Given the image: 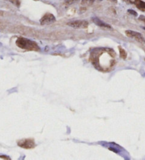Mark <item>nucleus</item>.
<instances>
[{
    "mask_svg": "<svg viewBox=\"0 0 145 160\" xmlns=\"http://www.w3.org/2000/svg\"><path fill=\"white\" fill-rule=\"evenodd\" d=\"M128 11L129 14H130L134 16H137V13L136 11H134V10L128 9V11Z\"/></svg>",
    "mask_w": 145,
    "mask_h": 160,
    "instance_id": "nucleus-12",
    "label": "nucleus"
},
{
    "mask_svg": "<svg viewBox=\"0 0 145 160\" xmlns=\"http://www.w3.org/2000/svg\"><path fill=\"white\" fill-rule=\"evenodd\" d=\"M143 29H144V30H145V27H144V28H143Z\"/></svg>",
    "mask_w": 145,
    "mask_h": 160,
    "instance_id": "nucleus-17",
    "label": "nucleus"
},
{
    "mask_svg": "<svg viewBox=\"0 0 145 160\" xmlns=\"http://www.w3.org/2000/svg\"><path fill=\"white\" fill-rule=\"evenodd\" d=\"M137 6L140 9H145V2L141 1V0H137V2L135 3Z\"/></svg>",
    "mask_w": 145,
    "mask_h": 160,
    "instance_id": "nucleus-7",
    "label": "nucleus"
},
{
    "mask_svg": "<svg viewBox=\"0 0 145 160\" xmlns=\"http://www.w3.org/2000/svg\"><path fill=\"white\" fill-rule=\"evenodd\" d=\"M94 1V0H81V4L84 6H90Z\"/></svg>",
    "mask_w": 145,
    "mask_h": 160,
    "instance_id": "nucleus-8",
    "label": "nucleus"
},
{
    "mask_svg": "<svg viewBox=\"0 0 145 160\" xmlns=\"http://www.w3.org/2000/svg\"><path fill=\"white\" fill-rule=\"evenodd\" d=\"M7 1H9L11 3H12L14 5H15L16 6H18V7H19L21 4L20 1H19V0H7Z\"/></svg>",
    "mask_w": 145,
    "mask_h": 160,
    "instance_id": "nucleus-10",
    "label": "nucleus"
},
{
    "mask_svg": "<svg viewBox=\"0 0 145 160\" xmlns=\"http://www.w3.org/2000/svg\"><path fill=\"white\" fill-rule=\"evenodd\" d=\"M125 1H130V0H125Z\"/></svg>",
    "mask_w": 145,
    "mask_h": 160,
    "instance_id": "nucleus-16",
    "label": "nucleus"
},
{
    "mask_svg": "<svg viewBox=\"0 0 145 160\" xmlns=\"http://www.w3.org/2000/svg\"><path fill=\"white\" fill-rule=\"evenodd\" d=\"M98 1H102V0H98Z\"/></svg>",
    "mask_w": 145,
    "mask_h": 160,
    "instance_id": "nucleus-18",
    "label": "nucleus"
},
{
    "mask_svg": "<svg viewBox=\"0 0 145 160\" xmlns=\"http://www.w3.org/2000/svg\"><path fill=\"white\" fill-rule=\"evenodd\" d=\"M139 19L140 21H143V22L145 23V17L144 16H139Z\"/></svg>",
    "mask_w": 145,
    "mask_h": 160,
    "instance_id": "nucleus-13",
    "label": "nucleus"
},
{
    "mask_svg": "<svg viewBox=\"0 0 145 160\" xmlns=\"http://www.w3.org/2000/svg\"><path fill=\"white\" fill-rule=\"evenodd\" d=\"M18 145L24 149H32L35 147V144L33 139H24L18 141Z\"/></svg>",
    "mask_w": 145,
    "mask_h": 160,
    "instance_id": "nucleus-3",
    "label": "nucleus"
},
{
    "mask_svg": "<svg viewBox=\"0 0 145 160\" xmlns=\"http://www.w3.org/2000/svg\"><path fill=\"white\" fill-rule=\"evenodd\" d=\"M67 25L74 28H86L88 26V23L86 21H73L67 23Z\"/></svg>",
    "mask_w": 145,
    "mask_h": 160,
    "instance_id": "nucleus-4",
    "label": "nucleus"
},
{
    "mask_svg": "<svg viewBox=\"0 0 145 160\" xmlns=\"http://www.w3.org/2000/svg\"><path fill=\"white\" fill-rule=\"evenodd\" d=\"M16 44L21 49L29 51H39L40 47H38V44L31 40L26 39L24 38H18Z\"/></svg>",
    "mask_w": 145,
    "mask_h": 160,
    "instance_id": "nucleus-1",
    "label": "nucleus"
},
{
    "mask_svg": "<svg viewBox=\"0 0 145 160\" xmlns=\"http://www.w3.org/2000/svg\"><path fill=\"white\" fill-rule=\"evenodd\" d=\"M56 21L55 16L52 14H46L42 17V18L40 20V23L41 25H47L54 23Z\"/></svg>",
    "mask_w": 145,
    "mask_h": 160,
    "instance_id": "nucleus-5",
    "label": "nucleus"
},
{
    "mask_svg": "<svg viewBox=\"0 0 145 160\" xmlns=\"http://www.w3.org/2000/svg\"><path fill=\"white\" fill-rule=\"evenodd\" d=\"M92 21H93V22L94 23L95 25L99 26V27L100 28H109V29L112 28L111 26H110L109 24L102 21L101 20H100V19L97 18V17H93V18H92Z\"/></svg>",
    "mask_w": 145,
    "mask_h": 160,
    "instance_id": "nucleus-6",
    "label": "nucleus"
},
{
    "mask_svg": "<svg viewBox=\"0 0 145 160\" xmlns=\"http://www.w3.org/2000/svg\"><path fill=\"white\" fill-rule=\"evenodd\" d=\"M0 158L1 159H10L9 157H8L7 156H4V155H1L0 156Z\"/></svg>",
    "mask_w": 145,
    "mask_h": 160,
    "instance_id": "nucleus-14",
    "label": "nucleus"
},
{
    "mask_svg": "<svg viewBox=\"0 0 145 160\" xmlns=\"http://www.w3.org/2000/svg\"><path fill=\"white\" fill-rule=\"evenodd\" d=\"M79 1V0H66L65 3L68 5H71V4H74V3L77 2V1Z\"/></svg>",
    "mask_w": 145,
    "mask_h": 160,
    "instance_id": "nucleus-11",
    "label": "nucleus"
},
{
    "mask_svg": "<svg viewBox=\"0 0 145 160\" xmlns=\"http://www.w3.org/2000/svg\"><path fill=\"white\" fill-rule=\"evenodd\" d=\"M111 1H114V2L117 3V0H111Z\"/></svg>",
    "mask_w": 145,
    "mask_h": 160,
    "instance_id": "nucleus-15",
    "label": "nucleus"
},
{
    "mask_svg": "<svg viewBox=\"0 0 145 160\" xmlns=\"http://www.w3.org/2000/svg\"><path fill=\"white\" fill-rule=\"evenodd\" d=\"M119 50H120V57L123 58V59H125V58L127 57V53L125 51V50H123V48H121V47H119Z\"/></svg>",
    "mask_w": 145,
    "mask_h": 160,
    "instance_id": "nucleus-9",
    "label": "nucleus"
},
{
    "mask_svg": "<svg viewBox=\"0 0 145 160\" xmlns=\"http://www.w3.org/2000/svg\"><path fill=\"white\" fill-rule=\"evenodd\" d=\"M125 34H126L127 37H129L130 38H133V39L136 40L137 41L139 42V43H145V39L141 33L136 32V31H131V30H127V31H125Z\"/></svg>",
    "mask_w": 145,
    "mask_h": 160,
    "instance_id": "nucleus-2",
    "label": "nucleus"
}]
</instances>
